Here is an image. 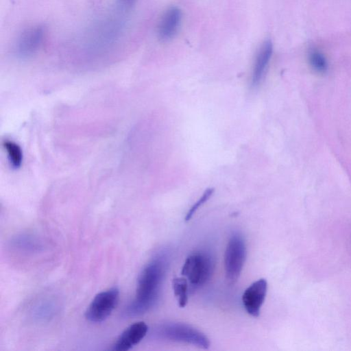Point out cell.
I'll return each instance as SVG.
<instances>
[{
  "label": "cell",
  "instance_id": "obj_15",
  "mask_svg": "<svg viewBox=\"0 0 351 351\" xmlns=\"http://www.w3.org/2000/svg\"><path fill=\"white\" fill-rule=\"evenodd\" d=\"M214 192L213 188L207 189L204 193H203L202 196L198 199V201L195 203L192 207L189 210L188 213L186 215V217L184 218L186 221H189L193 215L195 214L196 210L205 202H207V200L210 198V197L212 195V194Z\"/></svg>",
  "mask_w": 351,
  "mask_h": 351
},
{
  "label": "cell",
  "instance_id": "obj_4",
  "mask_svg": "<svg viewBox=\"0 0 351 351\" xmlns=\"http://www.w3.org/2000/svg\"><path fill=\"white\" fill-rule=\"evenodd\" d=\"M247 256V249L243 237L239 232L230 236L224 254L226 279L229 284H234L239 278Z\"/></svg>",
  "mask_w": 351,
  "mask_h": 351
},
{
  "label": "cell",
  "instance_id": "obj_1",
  "mask_svg": "<svg viewBox=\"0 0 351 351\" xmlns=\"http://www.w3.org/2000/svg\"><path fill=\"white\" fill-rule=\"evenodd\" d=\"M168 265L169 256L163 251L147 263L138 277L135 298L123 311L125 317L143 315L156 304Z\"/></svg>",
  "mask_w": 351,
  "mask_h": 351
},
{
  "label": "cell",
  "instance_id": "obj_10",
  "mask_svg": "<svg viewBox=\"0 0 351 351\" xmlns=\"http://www.w3.org/2000/svg\"><path fill=\"white\" fill-rule=\"evenodd\" d=\"M273 46L270 40H265L258 49L252 71V84L256 86L261 82L270 61Z\"/></svg>",
  "mask_w": 351,
  "mask_h": 351
},
{
  "label": "cell",
  "instance_id": "obj_7",
  "mask_svg": "<svg viewBox=\"0 0 351 351\" xmlns=\"http://www.w3.org/2000/svg\"><path fill=\"white\" fill-rule=\"evenodd\" d=\"M267 290V280L261 278L254 282L244 291L242 295V303L249 315L254 317L259 316Z\"/></svg>",
  "mask_w": 351,
  "mask_h": 351
},
{
  "label": "cell",
  "instance_id": "obj_11",
  "mask_svg": "<svg viewBox=\"0 0 351 351\" xmlns=\"http://www.w3.org/2000/svg\"><path fill=\"white\" fill-rule=\"evenodd\" d=\"M174 295L180 308H184L188 302L189 283L186 278L176 277L172 280Z\"/></svg>",
  "mask_w": 351,
  "mask_h": 351
},
{
  "label": "cell",
  "instance_id": "obj_5",
  "mask_svg": "<svg viewBox=\"0 0 351 351\" xmlns=\"http://www.w3.org/2000/svg\"><path fill=\"white\" fill-rule=\"evenodd\" d=\"M119 290L112 287L97 294L88 306L85 317L91 322H101L105 320L113 311L118 304Z\"/></svg>",
  "mask_w": 351,
  "mask_h": 351
},
{
  "label": "cell",
  "instance_id": "obj_3",
  "mask_svg": "<svg viewBox=\"0 0 351 351\" xmlns=\"http://www.w3.org/2000/svg\"><path fill=\"white\" fill-rule=\"evenodd\" d=\"M214 268L215 261L210 254L197 252L190 254L186 258L182 267L181 274L192 286L197 287L209 280Z\"/></svg>",
  "mask_w": 351,
  "mask_h": 351
},
{
  "label": "cell",
  "instance_id": "obj_8",
  "mask_svg": "<svg viewBox=\"0 0 351 351\" xmlns=\"http://www.w3.org/2000/svg\"><path fill=\"white\" fill-rule=\"evenodd\" d=\"M182 19V11L178 7L169 8L160 17L157 33L162 41L171 40L178 33Z\"/></svg>",
  "mask_w": 351,
  "mask_h": 351
},
{
  "label": "cell",
  "instance_id": "obj_16",
  "mask_svg": "<svg viewBox=\"0 0 351 351\" xmlns=\"http://www.w3.org/2000/svg\"><path fill=\"white\" fill-rule=\"evenodd\" d=\"M135 0H119V2L121 5L123 7L128 8H130L133 3H134Z\"/></svg>",
  "mask_w": 351,
  "mask_h": 351
},
{
  "label": "cell",
  "instance_id": "obj_14",
  "mask_svg": "<svg viewBox=\"0 0 351 351\" xmlns=\"http://www.w3.org/2000/svg\"><path fill=\"white\" fill-rule=\"evenodd\" d=\"M309 62L312 67L318 72H324L327 69V62L324 55L317 51L310 53Z\"/></svg>",
  "mask_w": 351,
  "mask_h": 351
},
{
  "label": "cell",
  "instance_id": "obj_2",
  "mask_svg": "<svg viewBox=\"0 0 351 351\" xmlns=\"http://www.w3.org/2000/svg\"><path fill=\"white\" fill-rule=\"evenodd\" d=\"M154 335L162 339L187 343L204 349L210 346L209 339L204 334L185 324H162L155 330Z\"/></svg>",
  "mask_w": 351,
  "mask_h": 351
},
{
  "label": "cell",
  "instance_id": "obj_12",
  "mask_svg": "<svg viewBox=\"0 0 351 351\" xmlns=\"http://www.w3.org/2000/svg\"><path fill=\"white\" fill-rule=\"evenodd\" d=\"M3 145L7 153L10 166L14 169L20 168L23 162V152L21 147L11 141H5Z\"/></svg>",
  "mask_w": 351,
  "mask_h": 351
},
{
  "label": "cell",
  "instance_id": "obj_13",
  "mask_svg": "<svg viewBox=\"0 0 351 351\" xmlns=\"http://www.w3.org/2000/svg\"><path fill=\"white\" fill-rule=\"evenodd\" d=\"M13 245L20 250L34 251L38 250L40 245L35 238L30 235H19L12 241Z\"/></svg>",
  "mask_w": 351,
  "mask_h": 351
},
{
  "label": "cell",
  "instance_id": "obj_9",
  "mask_svg": "<svg viewBox=\"0 0 351 351\" xmlns=\"http://www.w3.org/2000/svg\"><path fill=\"white\" fill-rule=\"evenodd\" d=\"M147 332L148 326L145 322H135L120 335L112 350L127 351L138 344L146 336Z\"/></svg>",
  "mask_w": 351,
  "mask_h": 351
},
{
  "label": "cell",
  "instance_id": "obj_6",
  "mask_svg": "<svg viewBox=\"0 0 351 351\" xmlns=\"http://www.w3.org/2000/svg\"><path fill=\"white\" fill-rule=\"evenodd\" d=\"M45 38V29L40 25H34L24 29L16 38L13 51L20 59H27L41 47Z\"/></svg>",
  "mask_w": 351,
  "mask_h": 351
}]
</instances>
